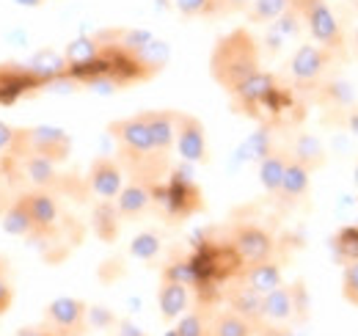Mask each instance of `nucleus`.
Returning <instances> with one entry per match:
<instances>
[{
  "label": "nucleus",
  "instance_id": "32",
  "mask_svg": "<svg viewBox=\"0 0 358 336\" xmlns=\"http://www.w3.org/2000/svg\"><path fill=\"white\" fill-rule=\"evenodd\" d=\"M334 253L342 265L356 262L358 259V226H345L336 237H334Z\"/></svg>",
  "mask_w": 358,
  "mask_h": 336
},
{
  "label": "nucleus",
  "instance_id": "36",
  "mask_svg": "<svg viewBox=\"0 0 358 336\" xmlns=\"http://www.w3.org/2000/svg\"><path fill=\"white\" fill-rule=\"evenodd\" d=\"M86 326H96V328H110V326H116V317L110 314V309H105V306H89V312H86Z\"/></svg>",
  "mask_w": 358,
  "mask_h": 336
},
{
  "label": "nucleus",
  "instance_id": "22",
  "mask_svg": "<svg viewBox=\"0 0 358 336\" xmlns=\"http://www.w3.org/2000/svg\"><path fill=\"white\" fill-rule=\"evenodd\" d=\"M287 166H289V152L281 149V146H275L270 155H265L259 160V185L265 188V193L273 196V199H275V193L281 188V179L287 174Z\"/></svg>",
  "mask_w": 358,
  "mask_h": 336
},
{
  "label": "nucleus",
  "instance_id": "43",
  "mask_svg": "<svg viewBox=\"0 0 358 336\" xmlns=\"http://www.w3.org/2000/svg\"><path fill=\"white\" fill-rule=\"evenodd\" d=\"M17 6H22V8H39V6H45L47 0H14Z\"/></svg>",
  "mask_w": 358,
  "mask_h": 336
},
{
  "label": "nucleus",
  "instance_id": "44",
  "mask_svg": "<svg viewBox=\"0 0 358 336\" xmlns=\"http://www.w3.org/2000/svg\"><path fill=\"white\" fill-rule=\"evenodd\" d=\"M353 42H356V52H358V25H356V36H353Z\"/></svg>",
  "mask_w": 358,
  "mask_h": 336
},
{
  "label": "nucleus",
  "instance_id": "13",
  "mask_svg": "<svg viewBox=\"0 0 358 336\" xmlns=\"http://www.w3.org/2000/svg\"><path fill=\"white\" fill-rule=\"evenodd\" d=\"M143 119L149 127L152 144L163 158H171L177 144V119L179 111H143Z\"/></svg>",
  "mask_w": 358,
  "mask_h": 336
},
{
  "label": "nucleus",
  "instance_id": "19",
  "mask_svg": "<svg viewBox=\"0 0 358 336\" xmlns=\"http://www.w3.org/2000/svg\"><path fill=\"white\" fill-rule=\"evenodd\" d=\"M287 152H289V158H292L295 163H301V166L309 168V171L322 168L325 160H328V152H325L322 141H320L317 135H312V132H298V135L292 138V144L287 146Z\"/></svg>",
  "mask_w": 358,
  "mask_h": 336
},
{
  "label": "nucleus",
  "instance_id": "10",
  "mask_svg": "<svg viewBox=\"0 0 358 336\" xmlns=\"http://www.w3.org/2000/svg\"><path fill=\"white\" fill-rule=\"evenodd\" d=\"M174 152L185 166H201L210 160V146H207V130L204 125L190 116V113H179L177 119V144Z\"/></svg>",
  "mask_w": 358,
  "mask_h": 336
},
{
  "label": "nucleus",
  "instance_id": "23",
  "mask_svg": "<svg viewBox=\"0 0 358 336\" xmlns=\"http://www.w3.org/2000/svg\"><path fill=\"white\" fill-rule=\"evenodd\" d=\"M28 69L36 75V80H39L42 88H45L50 80H55V78L66 75L69 64H66L64 52H58V50H52V47H45V50H39V52L28 61Z\"/></svg>",
  "mask_w": 358,
  "mask_h": 336
},
{
  "label": "nucleus",
  "instance_id": "35",
  "mask_svg": "<svg viewBox=\"0 0 358 336\" xmlns=\"http://www.w3.org/2000/svg\"><path fill=\"white\" fill-rule=\"evenodd\" d=\"M14 303V284H11V273L6 259H0V314H6Z\"/></svg>",
  "mask_w": 358,
  "mask_h": 336
},
{
  "label": "nucleus",
  "instance_id": "31",
  "mask_svg": "<svg viewBox=\"0 0 358 336\" xmlns=\"http://www.w3.org/2000/svg\"><path fill=\"white\" fill-rule=\"evenodd\" d=\"M160 248H163V240L157 232H141L130 243V256L141 259V262H155L160 256Z\"/></svg>",
  "mask_w": 358,
  "mask_h": 336
},
{
  "label": "nucleus",
  "instance_id": "8",
  "mask_svg": "<svg viewBox=\"0 0 358 336\" xmlns=\"http://www.w3.org/2000/svg\"><path fill=\"white\" fill-rule=\"evenodd\" d=\"M89 306L80 298H55L45 309V326L55 336H83Z\"/></svg>",
  "mask_w": 358,
  "mask_h": 336
},
{
  "label": "nucleus",
  "instance_id": "9",
  "mask_svg": "<svg viewBox=\"0 0 358 336\" xmlns=\"http://www.w3.org/2000/svg\"><path fill=\"white\" fill-rule=\"evenodd\" d=\"M331 64V52L320 44H298L289 58V78L298 88H314L325 78Z\"/></svg>",
  "mask_w": 358,
  "mask_h": 336
},
{
  "label": "nucleus",
  "instance_id": "17",
  "mask_svg": "<svg viewBox=\"0 0 358 336\" xmlns=\"http://www.w3.org/2000/svg\"><path fill=\"white\" fill-rule=\"evenodd\" d=\"M152 204H155L152 188L143 185V182H138V179L124 182V188H122L119 196H116V210L122 215V220H135V218L146 215Z\"/></svg>",
  "mask_w": 358,
  "mask_h": 336
},
{
  "label": "nucleus",
  "instance_id": "20",
  "mask_svg": "<svg viewBox=\"0 0 358 336\" xmlns=\"http://www.w3.org/2000/svg\"><path fill=\"white\" fill-rule=\"evenodd\" d=\"M262 300H265V295L248 290V287L240 284V281H237L234 287H229V293H226L229 309L237 312L240 317H245L248 323H254V328L262 326Z\"/></svg>",
  "mask_w": 358,
  "mask_h": 336
},
{
  "label": "nucleus",
  "instance_id": "2",
  "mask_svg": "<svg viewBox=\"0 0 358 336\" xmlns=\"http://www.w3.org/2000/svg\"><path fill=\"white\" fill-rule=\"evenodd\" d=\"M262 69V44L248 28H234L221 36L210 52V75L231 97L248 78Z\"/></svg>",
  "mask_w": 358,
  "mask_h": 336
},
{
  "label": "nucleus",
  "instance_id": "26",
  "mask_svg": "<svg viewBox=\"0 0 358 336\" xmlns=\"http://www.w3.org/2000/svg\"><path fill=\"white\" fill-rule=\"evenodd\" d=\"M99 50H102L99 39L80 36V39H72V42L66 44L64 58H66L69 69H80V66H86V64H91V61H96V58H99Z\"/></svg>",
  "mask_w": 358,
  "mask_h": 336
},
{
  "label": "nucleus",
  "instance_id": "18",
  "mask_svg": "<svg viewBox=\"0 0 358 336\" xmlns=\"http://www.w3.org/2000/svg\"><path fill=\"white\" fill-rule=\"evenodd\" d=\"M157 309H160V317L166 323H177L190 309V287L171 281V279H163L160 290H157Z\"/></svg>",
  "mask_w": 358,
  "mask_h": 336
},
{
  "label": "nucleus",
  "instance_id": "29",
  "mask_svg": "<svg viewBox=\"0 0 358 336\" xmlns=\"http://www.w3.org/2000/svg\"><path fill=\"white\" fill-rule=\"evenodd\" d=\"M322 99L334 108V111H342V113H350L356 108V94H353V85L342 83V80H328L322 85Z\"/></svg>",
  "mask_w": 358,
  "mask_h": 336
},
{
  "label": "nucleus",
  "instance_id": "38",
  "mask_svg": "<svg viewBox=\"0 0 358 336\" xmlns=\"http://www.w3.org/2000/svg\"><path fill=\"white\" fill-rule=\"evenodd\" d=\"M14 141H17V127L0 122V158L14 146Z\"/></svg>",
  "mask_w": 358,
  "mask_h": 336
},
{
  "label": "nucleus",
  "instance_id": "5",
  "mask_svg": "<svg viewBox=\"0 0 358 336\" xmlns=\"http://www.w3.org/2000/svg\"><path fill=\"white\" fill-rule=\"evenodd\" d=\"M306 31L314 39V44L325 47L331 55H342L345 52V31L342 22L336 17V11L328 6V0H295Z\"/></svg>",
  "mask_w": 358,
  "mask_h": 336
},
{
  "label": "nucleus",
  "instance_id": "28",
  "mask_svg": "<svg viewBox=\"0 0 358 336\" xmlns=\"http://www.w3.org/2000/svg\"><path fill=\"white\" fill-rule=\"evenodd\" d=\"M292 3H295V0H254V3L248 6L245 17H248V22H254V25H270V22L278 20Z\"/></svg>",
  "mask_w": 358,
  "mask_h": 336
},
{
  "label": "nucleus",
  "instance_id": "3",
  "mask_svg": "<svg viewBox=\"0 0 358 336\" xmlns=\"http://www.w3.org/2000/svg\"><path fill=\"white\" fill-rule=\"evenodd\" d=\"M231 105H234V111H240L243 116L259 119L265 111H270V113L284 111V108H287V94L281 91L278 80H275L270 72L259 69L254 78H248L245 83L231 94Z\"/></svg>",
  "mask_w": 358,
  "mask_h": 336
},
{
  "label": "nucleus",
  "instance_id": "7",
  "mask_svg": "<svg viewBox=\"0 0 358 336\" xmlns=\"http://www.w3.org/2000/svg\"><path fill=\"white\" fill-rule=\"evenodd\" d=\"M17 138H20V144H25L31 152L42 155V158L58 163V166H61V163L69 158V152H72V138H69V132L61 130V127H52V125L22 127V130H17Z\"/></svg>",
  "mask_w": 358,
  "mask_h": 336
},
{
  "label": "nucleus",
  "instance_id": "24",
  "mask_svg": "<svg viewBox=\"0 0 358 336\" xmlns=\"http://www.w3.org/2000/svg\"><path fill=\"white\" fill-rule=\"evenodd\" d=\"M91 220H94V232H96L99 240L113 243V240L119 237L122 215H119V210H116V202H96Z\"/></svg>",
  "mask_w": 358,
  "mask_h": 336
},
{
  "label": "nucleus",
  "instance_id": "16",
  "mask_svg": "<svg viewBox=\"0 0 358 336\" xmlns=\"http://www.w3.org/2000/svg\"><path fill=\"white\" fill-rule=\"evenodd\" d=\"M309 188H312V171L303 168L301 163H295V160L289 158V166H287V174H284V179H281L278 193H275V202H278L281 207H295V204L306 202Z\"/></svg>",
  "mask_w": 358,
  "mask_h": 336
},
{
  "label": "nucleus",
  "instance_id": "33",
  "mask_svg": "<svg viewBox=\"0 0 358 336\" xmlns=\"http://www.w3.org/2000/svg\"><path fill=\"white\" fill-rule=\"evenodd\" d=\"M174 8L182 17H187V20L215 17V0H174Z\"/></svg>",
  "mask_w": 358,
  "mask_h": 336
},
{
  "label": "nucleus",
  "instance_id": "30",
  "mask_svg": "<svg viewBox=\"0 0 358 336\" xmlns=\"http://www.w3.org/2000/svg\"><path fill=\"white\" fill-rule=\"evenodd\" d=\"M275 149V144H273V132H270V127H259L243 146H240V155L245 158V160H254V163H259L265 155H270Z\"/></svg>",
  "mask_w": 358,
  "mask_h": 336
},
{
  "label": "nucleus",
  "instance_id": "40",
  "mask_svg": "<svg viewBox=\"0 0 358 336\" xmlns=\"http://www.w3.org/2000/svg\"><path fill=\"white\" fill-rule=\"evenodd\" d=\"M8 190H11V188H8V182H6V176H3V171H0V218H3V212L8 210V204H11V202H8Z\"/></svg>",
  "mask_w": 358,
  "mask_h": 336
},
{
  "label": "nucleus",
  "instance_id": "39",
  "mask_svg": "<svg viewBox=\"0 0 358 336\" xmlns=\"http://www.w3.org/2000/svg\"><path fill=\"white\" fill-rule=\"evenodd\" d=\"M116 336H146L135 323H130V320H116Z\"/></svg>",
  "mask_w": 358,
  "mask_h": 336
},
{
  "label": "nucleus",
  "instance_id": "12",
  "mask_svg": "<svg viewBox=\"0 0 358 336\" xmlns=\"http://www.w3.org/2000/svg\"><path fill=\"white\" fill-rule=\"evenodd\" d=\"M31 91H42V83L28 66L0 64V105H11Z\"/></svg>",
  "mask_w": 358,
  "mask_h": 336
},
{
  "label": "nucleus",
  "instance_id": "14",
  "mask_svg": "<svg viewBox=\"0 0 358 336\" xmlns=\"http://www.w3.org/2000/svg\"><path fill=\"white\" fill-rule=\"evenodd\" d=\"M265 28H268V34H265V50L268 52H278V50H284V44L295 42L301 36V31L306 28V22H303L298 6L292 3L278 20H273Z\"/></svg>",
  "mask_w": 358,
  "mask_h": 336
},
{
  "label": "nucleus",
  "instance_id": "41",
  "mask_svg": "<svg viewBox=\"0 0 358 336\" xmlns=\"http://www.w3.org/2000/svg\"><path fill=\"white\" fill-rule=\"evenodd\" d=\"M17 336H55L47 326H39V328H20Z\"/></svg>",
  "mask_w": 358,
  "mask_h": 336
},
{
  "label": "nucleus",
  "instance_id": "34",
  "mask_svg": "<svg viewBox=\"0 0 358 336\" xmlns=\"http://www.w3.org/2000/svg\"><path fill=\"white\" fill-rule=\"evenodd\" d=\"M342 295H345L348 303H353L358 309V259L348 262L345 270H342Z\"/></svg>",
  "mask_w": 358,
  "mask_h": 336
},
{
  "label": "nucleus",
  "instance_id": "4",
  "mask_svg": "<svg viewBox=\"0 0 358 336\" xmlns=\"http://www.w3.org/2000/svg\"><path fill=\"white\" fill-rule=\"evenodd\" d=\"M306 317V284H281L278 290L265 295L262 300V326L257 331H278L287 328L292 320Z\"/></svg>",
  "mask_w": 358,
  "mask_h": 336
},
{
  "label": "nucleus",
  "instance_id": "21",
  "mask_svg": "<svg viewBox=\"0 0 358 336\" xmlns=\"http://www.w3.org/2000/svg\"><path fill=\"white\" fill-rule=\"evenodd\" d=\"M0 226L6 234L11 237H22V240H31L34 237V218H31V210H28V202L22 193H17L8 204V210L3 212L0 218Z\"/></svg>",
  "mask_w": 358,
  "mask_h": 336
},
{
  "label": "nucleus",
  "instance_id": "27",
  "mask_svg": "<svg viewBox=\"0 0 358 336\" xmlns=\"http://www.w3.org/2000/svg\"><path fill=\"white\" fill-rule=\"evenodd\" d=\"M174 336H213V317L204 309H187L174 326Z\"/></svg>",
  "mask_w": 358,
  "mask_h": 336
},
{
  "label": "nucleus",
  "instance_id": "25",
  "mask_svg": "<svg viewBox=\"0 0 358 336\" xmlns=\"http://www.w3.org/2000/svg\"><path fill=\"white\" fill-rule=\"evenodd\" d=\"M213 336H257V328L237 312L224 309L213 317Z\"/></svg>",
  "mask_w": 358,
  "mask_h": 336
},
{
  "label": "nucleus",
  "instance_id": "11",
  "mask_svg": "<svg viewBox=\"0 0 358 336\" xmlns=\"http://www.w3.org/2000/svg\"><path fill=\"white\" fill-rule=\"evenodd\" d=\"M124 188V168L116 158H96L86 174V190L99 202H116L119 190Z\"/></svg>",
  "mask_w": 358,
  "mask_h": 336
},
{
  "label": "nucleus",
  "instance_id": "15",
  "mask_svg": "<svg viewBox=\"0 0 358 336\" xmlns=\"http://www.w3.org/2000/svg\"><path fill=\"white\" fill-rule=\"evenodd\" d=\"M237 281L254 293L268 295L284 284V273H281V265L275 259H265L257 265H243V270L237 273Z\"/></svg>",
  "mask_w": 358,
  "mask_h": 336
},
{
  "label": "nucleus",
  "instance_id": "1",
  "mask_svg": "<svg viewBox=\"0 0 358 336\" xmlns=\"http://www.w3.org/2000/svg\"><path fill=\"white\" fill-rule=\"evenodd\" d=\"M108 132L119 144V163H122V168L130 171L133 179L155 188L171 174V158H163L155 149L143 111L135 116H127V119L110 122Z\"/></svg>",
  "mask_w": 358,
  "mask_h": 336
},
{
  "label": "nucleus",
  "instance_id": "6",
  "mask_svg": "<svg viewBox=\"0 0 358 336\" xmlns=\"http://www.w3.org/2000/svg\"><path fill=\"white\" fill-rule=\"evenodd\" d=\"M229 246L231 251L240 256L243 265H257L273 259L275 253V237L270 234L265 226L257 223H234L229 232Z\"/></svg>",
  "mask_w": 358,
  "mask_h": 336
},
{
  "label": "nucleus",
  "instance_id": "42",
  "mask_svg": "<svg viewBox=\"0 0 358 336\" xmlns=\"http://www.w3.org/2000/svg\"><path fill=\"white\" fill-rule=\"evenodd\" d=\"M345 122H348V127L358 135V108H353V111L348 113V119H345Z\"/></svg>",
  "mask_w": 358,
  "mask_h": 336
},
{
  "label": "nucleus",
  "instance_id": "37",
  "mask_svg": "<svg viewBox=\"0 0 358 336\" xmlns=\"http://www.w3.org/2000/svg\"><path fill=\"white\" fill-rule=\"evenodd\" d=\"M254 0H215V17H224V14H240V11H248Z\"/></svg>",
  "mask_w": 358,
  "mask_h": 336
}]
</instances>
